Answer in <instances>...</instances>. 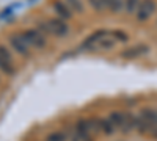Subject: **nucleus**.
<instances>
[{
    "instance_id": "obj_1",
    "label": "nucleus",
    "mask_w": 157,
    "mask_h": 141,
    "mask_svg": "<svg viewBox=\"0 0 157 141\" xmlns=\"http://www.w3.org/2000/svg\"><path fill=\"white\" fill-rule=\"evenodd\" d=\"M115 44H116V41H115L112 32H109V30H98L93 35H90L82 43L80 49L90 50V52H94V50H110V49L115 47Z\"/></svg>"
},
{
    "instance_id": "obj_2",
    "label": "nucleus",
    "mask_w": 157,
    "mask_h": 141,
    "mask_svg": "<svg viewBox=\"0 0 157 141\" xmlns=\"http://www.w3.org/2000/svg\"><path fill=\"white\" fill-rule=\"evenodd\" d=\"M96 130H98V124H94V119L93 121L80 119L75 124L74 135L77 141H93V133Z\"/></svg>"
},
{
    "instance_id": "obj_3",
    "label": "nucleus",
    "mask_w": 157,
    "mask_h": 141,
    "mask_svg": "<svg viewBox=\"0 0 157 141\" xmlns=\"http://www.w3.org/2000/svg\"><path fill=\"white\" fill-rule=\"evenodd\" d=\"M43 28L46 30V33L55 38H64L69 33V24L60 17H52L46 20V24H43Z\"/></svg>"
},
{
    "instance_id": "obj_4",
    "label": "nucleus",
    "mask_w": 157,
    "mask_h": 141,
    "mask_svg": "<svg viewBox=\"0 0 157 141\" xmlns=\"http://www.w3.org/2000/svg\"><path fill=\"white\" fill-rule=\"evenodd\" d=\"M155 114L157 111L149 110V108H143L138 114V118H135V129H138L140 133H151V129L155 121Z\"/></svg>"
},
{
    "instance_id": "obj_5",
    "label": "nucleus",
    "mask_w": 157,
    "mask_h": 141,
    "mask_svg": "<svg viewBox=\"0 0 157 141\" xmlns=\"http://www.w3.org/2000/svg\"><path fill=\"white\" fill-rule=\"evenodd\" d=\"M22 36L25 38V41H27V44L30 46V49H36V50H43L46 46H47V38L46 35L41 32V30H38V28H27Z\"/></svg>"
},
{
    "instance_id": "obj_6",
    "label": "nucleus",
    "mask_w": 157,
    "mask_h": 141,
    "mask_svg": "<svg viewBox=\"0 0 157 141\" xmlns=\"http://www.w3.org/2000/svg\"><path fill=\"white\" fill-rule=\"evenodd\" d=\"M0 72L11 77L16 74V66H14V60H13L11 52L5 47L0 46Z\"/></svg>"
},
{
    "instance_id": "obj_7",
    "label": "nucleus",
    "mask_w": 157,
    "mask_h": 141,
    "mask_svg": "<svg viewBox=\"0 0 157 141\" xmlns=\"http://www.w3.org/2000/svg\"><path fill=\"white\" fill-rule=\"evenodd\" d=\"M8 43L11 46V49L21 57H29L30 55V46L27 44L25 38L22 36V33H14V35H10L8 38Z\"/></svg>"
},
{
    "instance_id": "obj_8",
    "label": "nucleus",
    "mask_w": 157,
    "mask_h": 141,
    "mask_svg": "<svg viewBox=\"0 0 157 141\" xmlns=\"http://www.w3.org/2000/svg\"><path fill=\"white\" fill-rule=\"evenodd\" d=\"M157 8V3L155 0H140V5H138V9H137V19L138 20H148Z\"/></svg>"
},
{
    "instance_id": "obj_9",
    "label": "nucleus",
    "mask_w": 157,
    "mask_h": 141,
    "mask_svg": "<svg viewBox=\"0 0 157 141\" xmlns=\"http://www.w3.org/2000/svg\"><path fill=\"white\" fill-rule=\"evenodd\" d=\"M148 52H149V47L148 46H134V47H129V49L123 50L121 57L123 58H127V60H134V58L146 55Z\"/></svg>"
},
{
    "instance_id": "obj_10",
    "label": "nucleus",
    "mask_w": 157,
    "mask_h": 141,
    "mask_svg": "<svg viewBox=\"0 0 157 141\" xmlns=\"http://www.w3.org/2000/svg\"><path fill=\"white\" fill-rule=\"evenodd\" d=\"M52 9L55 11L57 17H60V19H63V20H66V22H68V19L72 17V11L66 6V3H64L63 0H55V2L52 3Z\"/></svg>"
},
{
    "instance_id": "obj_11",
    "label": "nucleus",
    "mask_w": 157,
    "mask_h": 141,
    "mask_svg": "<svg viewBox=\"0 0 157 141\" xmlns=\"http://www.w3.org/2000/svg\"><path fill=\"white\" fill-rule=\"evenodd\" d=\"M107 119L113 124V127L116 130L118 129L123 130V125H124V121H126V113H123V111H113V113L109 114Z\"/></svg>"
},
{
    "instance_id": "obj_12",
    "label": "nucleus",
    "mask_w": 157,
    "mask_h": 141,
    "mask_svg": "<svg viewBox=\"0 0 157 141\" xmlns=\"http://www.w3.org/2000/svg\"><path fill=\"white\" fill-rule=\"evenodd\" d=\"M98 122V130L102 132V133H105V135H112L116 132V129L113 127V124L109 121V119H96Z\"/></svg>"
},
{
    "instance_id": "obj_13",
    "label": "nucleus",
    "mask_w": 157,
    "mask_h": 141,
    "mask_svg": "<svg viewBox=\"0 0 157 141\" xmlns=\"http://www.w3.org/2000/svg\"><path fill=\"white\" fill-rule=\"evenodd\" d=\"M124 8V0H105V9L115 13H121V9Z\"/></svg>"
},
{
    "instance_id": "obj_14",
    "label": "nucleus",
    "mask_w": 157,
    "mask_h": 141,
    "mask_svg": "<svg viewBox=\"0 0 157 141\" xmlns=\"http://www.w3.org/2000/svg\"><path fill=\"white\" fill-rule=\"evenodd\" d=\"M64 3H66V6L74 13H78V14H82V13L85 11V6H83V2L82 0H63Z\"/></svg>"
},
{
    "instance_id": "obj_15",
    "label": "nucleus",
    "mask_w": 157,
    "mask_h": 141,
    "mask_svg": "<svg viewBox=\"0 0 157 141\" xmlns=\"http://www.w3.org/2000/svg\"><path fill=\"white\" fill-rule=\"evenodd\" d=\"M140 5V0H124V11L127 14H135Z\"/></svg>"
},
{
    "instance_id": "obj_16",
    "label": "nucleus",
    "mask_w": 157,
    "mask_h": 141,
    "mask_svg": "<svg viewBox=\"0 0 157 141\" xmlns=\"http://www.w3.org/2000/svg\"><path fill=\"white\" fill-rule=\"evenodd\" d=\"M46 141H68V136L64 132H52L50 135H47Z\"/></svg>"
},
{
    "instance_id": "obj_17",
    "label": "nucleus",
    "mask_w": 157,
    "mask_h": 141,
    "mask_svg": "<svg viewBox=\"0 0 157 141\" xmlns=\"http://www.w3.org/2000/svg\"><path fill=\"white\" fill-rule=\"evenodd\" d=\"M88 5L94 11H104L105 9V0H88Z\"/></svg>"
},
{
    "instance_id": "obj_18",
    "label": "nucleus",
    "mask_w": 157,
    "mask_h": 141,
    "mask_svg": "<svg viewBox=\"0 0 157 141\" xmlns=\"http://www.w3.org/2000/svg\"><path fill=\"white\" fill-rule=\"evenodd\" d=\"M112 35H113V38H115V41H127V35L124 33V32H121V30H113L112 32Z\"/></svg>"
},
{
    "instance_id": "obj_19",
    "label": "nucleus",
    "mask_w": 157,
    "mask_h": 141,
    "mask_svg": "<svg viewBox=\"0 0 157 141\" xmlns=\"http://www.w3.org/2000/svg\"><path fill=\"white\" fill-rule=\"evenodd\" d=\"M151 135L154 138H157V114H155V121H154V125H152V129H151Z\"/></svg>"
}]
</instances>
